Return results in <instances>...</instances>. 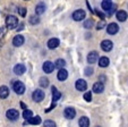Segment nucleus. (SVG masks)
Segmentation results:
<instances>
[{"label": "nucleus", "instance_id": "1", "mask_svg": "<svg viewBox=\"0 0 128 127\" xmlns=\"http://www.w3.org/2000/svg\"><path fill=\"white\" fill-rule=\"evenodd\" d=\"M18 26V18L14 15H9L6 18V27L8 30H14Z\"/></svg>", "mask_w": 128, "mask_h": 127}, {"label": "nucleus", "instance_id": "2", "mask_svg": "<svg viewBox=\"0 0 128 127\" xmlns=\"http://www.w3.org/2000/svg\"><path fill=\"white\" fill-rule=\"evenodd\" d=\"M12 89H14V91L16 92L17 94L22 95L25 92V85L20 81H15L14 83H12Z\"/></svg>", "mask_w": 128, "mask_h": 127}, {"label": "nucleus", "instance_id": "3", "mask_svg": "<svg viewBox=\"0 0 128 127\" xmlns=\"http://www.w3.org/2000/svg\"><path fill=\"white\" fill-rule=\"evenodd\" d=\"M6 117L9 120H12V121H15V120H17L18 117H20V112H18L16 109H9V110H7V112H6Z\"/></svg>", "mask_w": 128, "mask_h": 127}, {"label": "nucleus", "instance_id": "4", "mask_svg": "<svg viewBox=\"0 0 128 127\" xmlns=\"http://www.w3.org/2000/svg\"><path fill=\"white\" fill-rule=\"evenodd\" d=\"M85 16H86V14H85V12L83 9H77L76 12L72 13V19L76 21V22L83 21V19L85 18Z\"/></svg>", "mask_w": 128, "mask_h": 127}, {"label": "nucleus", "instance_id": "5", "mask_svg": "<svg viewBox=\"0 0 128 127\" xmlns=\"http://www.w3.org/2000/svg\"><path fill=\"white\" fill-rule=\"evenodd\" d=\"M32 98H33V100L35 101V102H41L44 99V92L40 89L35 90V91L33 92V94H32Z\"/></svg>", "mask_w": 128, "mask_h": 127}, {"label": "nucleus", "instance_id": "6", "mask_svg": "<svg viewBox=\"0 0 128 127\" xmlns=\"http://www.w3.org/2000/svg\"><path fill=\"white\" fill-rule=\"evenodd\" d=\"M101 48H102V50L103 51L109 52V51H111L112 48H114V43H112L110 40H104V41H102Z\"/></svg>", "mask_w": 128, "mask_h": 127}, {"label": "nucleus", "instance_id": "7", "mask_svg": "<svg viewBox=\"0 0 128 127\" xmlns=\"http://www.w3.org/2000/svg\"><path fill=\"white\" fill-rule=\"evenodd\" d=\"M75 86H76V89H77L78 91H85V90L87 89V83H86V81L80 78V79H77V81H76Z\"/></svg>", "mask_w": 128, "mask_h": 127}, {"label": "nucleus", "instance_id": "8", "mask_svg": "<svg viewBox=\"0 0 128 127\" xmlns=\"http://www.w3.org/2000/svg\"><path fill=\"white\" fill-rule=\"evenodd\" d=\"M42 69H43L44 73L50 74V73H52L53 69H54V65H53L51 61H46L43 64V66H42Z\"/></svg>", "mask_w": 128, "mask_h": 127}, {"label": "nucleus", "instance_id": "9", "mask_svg": "<svg viewBox=\"0 0 128 127\" xmlns=\"http://www.w3.org/2000/svg\"><path fill=\"white\" fill-rule=\"evenodd\" d=\"M118 31H119V26L116 23H111V24H109L108 26H106V32H108V34L114 35V34L118 33Z\"/></svg>", "mask_w": 128, "mask_h": 127}, {"label": "nucleus", "instance_id": "10", "mask_svg": "<svg viewBox=\"0 0 128 127\" xmlns=\"http://www.w3.org/2000/svg\"><path fill=\"white\" fill-rule=\"evenodd\" d=\"M98 59H99V55H98L96 51H91V52L87 55V62H88V64H91V65H92V64H94Z\"/></svg>", "mask_w": 128, "mask_h": 127}, {"label": "nucleus", "instance_id": "11", "mask_svg": "<svg viewBox=\"0 0 128 127\" xmlns=\"http://www.w3.org/2000/svg\"><path fill=\"white\" fill-rule=\"evenodd\" d=\"M64 115H65V117L67 118V119H72V118L76 116V111L74 108H70V107H68V108L65 109V111H64Z\"/></svg>", "mask_w": 128, "mask_h": 127}, {"label": "nucleus", "instance_id": "12", "mask_svg": "<svg viewBox=\"0 0 128 127\" xmlns=\"http://www.w3.org/2000/svg\"><path fill=\"white\" fill-rule=\"evenodd\" d=\"M25 72H26V67L23 64H17L14 67V73L16 75H23Z\"/></svg>", "mask_w": 128, "mask_h": 127}, {"label": "nucleus", "instance_id": "13", "mask_svg": "<svg viewBox=\"0 0 128 127\" xmlns=\"http://www.w3.org/2000/svg\"><path fill=\"white\" fill-rule=\"evenodd\" d=\"M59 40L57 38H52V39H50V40L48 41V48L49 49H51V50H53V49H56V48H58L59 47Z\"/></svg>", "mask_w": 128, "mask_h": 127}, {"label": "nucleus", "instance_id": "14", "mask_svg": "<svg viewBox=\"0 0 128 127\" xmlns=\"http://www.w3.org/2000/svg\"><path fill=\"white\" fill-rule=\"evenodd\" d=\"M23 43H24V36L23 35H16L14 36V39H12V44H14L15 47H20L23 46Z\"/></svg>", "mask_w": 128, "mask_h": 127}, {"label": "nucleus", "instance_id": "15", "mask_svg": "<svg viewBox=\"0 0 128 127\" xmlns=\"http://www.w3.org/2000/svg\"><path fill=\"white\" fill-rule=\"evenodd\" d=\"M116 16H117V19H118L119 22H125L126 19L128 18V15L125 10H118L117 14H116Z\"/></svg>", "mask_w": 128, "mask_h": 127}, {"label": "nucleus", "instance_id": "16", "mask_svg": "<svg viewBox=\"0 0 128 127\" xmlns=\"http://www.w3.org/2000/svg\"><path fill=\"white\" fill-rule=\"evenodd\" d=\"M103 90H104V85L102 82H96L93 85V92H95V93H102Z\"/></svg>", "mask_w": 128, "mask_h": 127}, {"label": "nucleus", "instance_id": "17", "mask_svg": "<svg viewBox=\"0 0 128 127\" xmlns=\"http://www.w3.org/2000/svg\"><path fill=\"white\" fill-rule=\"evenodd\" d=\"M57 77H58L59 81H65V79H67V77H68V72L65 69V68H61V69H59L58 74H57Z\"/></svg>", "mask_w": 128, "mask_h": 127}, {"label": "nucleus", "instance_id": "18", "mask_svg": "<svg viewBox=\"0 0 128 127\" xmlns=\"http://www.w3.org/2000/svg\"><path fill=\"white\" fill-rule=\"evenodd\" d=\"M51 90H52V102H57V101L61 98V93L57 90L56 86H52Z\"/></svg>", "mask_w": 128, "mask_h": 127}, {"label": "nucleus", "instance_id": "19", "mask_svg": "<svg viewBox=\"0 0 128 127\" xmlns=\"http://www.w3.org/2000/svg\"><path fill=\"white\" fill-rule=\"evenodd\" d=\"M78 125H80V127H88L90 126V119L86 117V116H83V117H80V120H78Z\"/></svg>", "mask_w": 128, "mask_h": 127}, {"label": "nucleus", "instance_id": "20", "mask_svg": "<svg viewBox=\"0 0 128 127\" xmlns=\"http://www.w3.org/2000/svg\"><path fill=\"white\" fill-rule=\"evenodd\" d=\"M8 95H9V89L7 86H5V85L0 86V98L6 99Z\"/></svg>", "mask_w": 128, "mask_h": 127}, {"label": "nucleus", "instance_id": "21", "mask_svg": "<svg viewBox=\"0 0 128 127\" xmlns=\"http://www.w3.org/2000/svg\"><path fill=\"white\" fill-rule=\"evenodd\" d=\"M109 64H110V60H109L108 57H101L99 59V66L102 68H106L109 66Z\"/></svg>", "mask_w": 128, "mask_h": 127}, {"label": "nucleus", "instance_id": "22", "mask_svg": "<svg viewBox=\"0 0 128 127\" xmlns=\"http://www.w3.org/2000/svg\"><path fill=\"white\" fill-rule=\"evenodd\" d=\"M27 122L31 125H39V124H41V117L40 116H35V117L32 116L31 118L27 119Z\"/></svg>", "mask_w": 128, "mask_h": 127}, {"label": "nucleus", "instance_id": "23", "mask_svg": "<svg viewBox=\"0 0 128 127\" xmlns=\"http://www.w3.org/2000/svg\"><path fill=\"white\" fill-rule=\"evenodd\" d=\"M44 12H46V5H44L43 3L38 4V5H36V7H35V13H36V15H42Z\"/></svg>", "mask_w": 128, "mask_h": 127}, {"label": "nucleus", "instance_id": "24", "mask_svg": "<svg viewBox=\"0 0 128 127\" xmlns=\"http://www.w3.org/2000/svg\"><path fill=\"white\" fill-rule=\"evenodd\" d=\"M112 6V1L111 0H102V4H101V7L103 10H106V12H108L110 8H111Z\"/></svg>", "mask_w": 128, "mask_h": 127}, {"label": "nucleus", "instance_id": "25", "mask_svg": "<svg viewBox=\"0 0 128 127\" xmlns=\"http://www.w3.org/2000/svg\"><path fill=\"white\" fill-rule=\"evenodd\" d=\"M66 65V61L64 59H58L56 60V62H54V67L58 68V69H61V68H64Z\"/></svg>", "mask_w": 128, "mask_h": 127}, {"label": "nucleus", "instance_id": "26", "mask_svg": "<svg viewBox=\"0 0 128 127\" xmlns=\"http://www.w3.org/2000/svg\"><path fill=\"white\" fill-rule=\"evenodd\" d=\"M39 84L41 87H46L49 86V79L46 78V77H41L39 81Z\"/></svg>", "mask_w": 128, "mask_h": 127}, {"label": "nucleus", "instance_id": "27", "mask_svg": "<svg viewBox=\"0 0 128 127\" xmlns=\"http://www.w3.org/2000/svg\"><path fill=\"white\" fill-rule=\"evenodd\" d=\"M30 23H31L32 25H36L40 23V18L36 15H33V16L30 17Z\"/></svg>", "mask_w": 128, "mask_h": 127}, {"label": "nucleus", "instance_id": "28", "mask_svg": "<svg viewBox=\"0 0 128 127\" xmlns=\"http://www.w3.org/2000/svg\"><path fill=\"white\" fill-rule=\"evenodd\" d=\"M32 116H33V112H32L31 110H28V109H25L24 112H23V117L25 118V119H28V118H31Z\"/></svg>", "mask_w": 128, "mask_h": 127}, {"label": "nucleus", "instance_id": "29", "mask_svg": "<svg viewBox=\"0 0 128 127\" xmlns=\"http://www.w3.org/2000/svg\"><path fill=\"white\" fill-rule=\"evenodd\" d=\"M44 127H57L56 126V122L52 121V120H46L43 124Z\"/></svg>", "mask_w": 128, "mask_h": 127}, {"label": "nucleus", "instance_id": "30", "mask_svg": "<svg viewBox=\"0 0 128 127\" xmlns=\"http://www.w3.org/2000/svg\"><path fill=\"white\" fill-rule=\"evenodd\" d=\"M92 26H93V21L92 19H87V21H85L84 22V27L85 29H91Z\"/></svg>", "mask_w": 128, "mask_h": 127}, {"label": "nucleus", "instance_id": "31", "mask_svg": "<svg viewBox=\"0 0 128 127\" xmlns=\"http://www.w3.org/2000/svg\"><path fill=\"white\" fill-rule=\"evenodd\" d=\"M84 100L87 101V102H91V101H92V93H91V92H86V93L84 94Z\"/></svg>", "mask_w": 128, "mask_h": 127}, {"label": "nucleus", "instance_id": "32", "mask_svg": "<svg viewBox=\"0 0 128 127\" xmlns=\"http://www.w3.org/2000/svg\"><path fill=\"white\" fill-rule=\"evenodd\" d=\"M85 75L86 76H91V75L93 74V68L92 67H87V68H85Z\"/></svg>", "mask_w": 128, "mask_h": 127}, {"label": "nucleus", "instance_id": "33", "mask_svg": "<svg viewBox=\"0 0 128 127\" xmlns=\"http://www.w3.org/2000/svg\"><path fill=\"white\" fill-rule=\"evenodd\" d=\"M18 13H20V15L22 17H24L25 15H26V8H24V7L18 8Z\"/></svg>", "mask_w": 128, "mask_h": 127}, {"label": "nucleus", "instance_id": "34", "mask_svg": "<svg viewBox=\"0 0 128 127\" xmlns=\"http://www.w3.org/2000/svg\"><path fill=\"white\" fill-rule=\"evenodd\" d=\"M104 26H106V22H104L103 19H102L101 22H99V23H98V25H96V29H98V30H102Z\"/></svg>", "mask_w": 128, "mask_h": 127}, {"label": "nucleus", "instance_id": "35", "mask_svg": "<svg viewBox=\"0 0 128 127\" xmlns=\"http://www.w3.org/2000/svg\"><path fill=\"white\" fill-rule=\"evenodd\" d=\"M6 32H7V27H5V26L0 27V38H4V35L6 34Z\"/></svg>", "mask_w": 128, "mask_h": 127}, {"label": "nucleus", "instance_id": "36", "mask_svg": "<svg viewBox=\"0 0 128 127\" xmlns=\"http://www.w3.org/2000/svg\"><path fill=\"white\" fill-rule=\"evenodd\" d=\"M116 8H117V6H114V5H112V6H111V8H110V9L108 10V15H109V16H111V15L114 14V12H116Z\"/></svg>", "mask_w": 128, "mask_h": 127}, {"label": "nucleus", "instance_id": "37", "mask_svg": "<svg viewBox=\"0 0 128 127\" xmlns=\"http://www.w3.org/2000/svg\"><path fill=\"white\" fill-rule=\"evenodd\" d=\"M95 12H96V15H98V16H99V17H101V18H102V19H103V18H104V15H103V14H102V13H101V12H99V10H95Z\"/></svg>", "mask_w": 128, "mask_h": 127}, {"label": "nucleus", "instance_id": "38", "mask_svg": "<svg viewBox=\"0 0 128 127\" xmlns=\"http://www.w3.org/2000/svg\"><path fill=\"white\" fill-rule=\"evenodd\" d=\"M23 29H24V24H20V27H18V30H17V31H22Z\"/></svg>", "mask_w": 128, "mask_h": 127}, {"label": "nucleus", "instance_id": "39", "mask_svg": "<svg viewBox=\"0 0 128 127\" xmlns=\"http://www.w3.org/2000/svg\"><path fill=\"white\" fill-rule=\"evenodd\" d=\"M20 107H22V108L24 109V110H25V109H27V107H26V105H25L23 102H20Z\"/></svg>", "mask_w": 128, "mask_h": 127}, {"label": "nucleus", "instance_id": "40", "mask_svg": "<svg viewBox=\"0 0 128 127\" xmlns=\"http://www.w3.org/2000/svg\"><path fill=\"white\" fill-rule=\"evenodd\" d=\"M96 127H100V126H96Z\"/></svg>", "mask_w": 128, "mask_h": 127}, {"label": "nucleus", "instance_id": "41", "mask_svg": "<svg viewBox=\"0 0 128 127\" xmlns=\"http://www.w3.org/2000/svg\"><path fill=\"white\" fill-rule=\"evenodd\" d=\"M25 1H27V0H25Z\"/></svg>", "mask_w": 128, "mask_h": 127}]
</instances>
